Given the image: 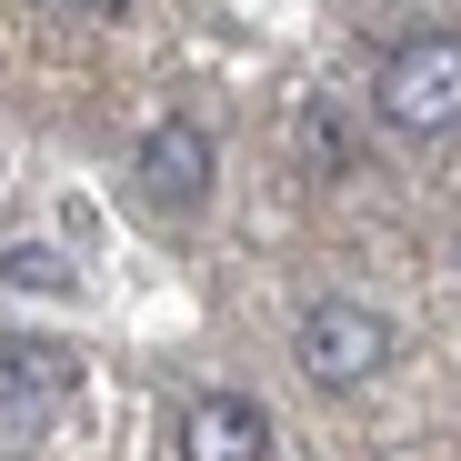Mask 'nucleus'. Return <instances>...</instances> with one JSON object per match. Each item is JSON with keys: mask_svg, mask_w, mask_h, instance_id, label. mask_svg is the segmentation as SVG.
<instances>
[{"mask_svg": "<svg viewBox=\"0 0 461 461\" xmlns=\"http://www.w3.org/2000/svg\"><path fill=\"white\" fill-rule=\"evenodd\" d=\"M41 11H111V0H41Z\"/></svg>", "mask_w": 461, "mask_h": 461, "instance_id": "obj_7", "label": "nucleus"}, {"mask_svg": "<svg viewBox=\"0 0 461 461\" xmlns=\"http://www.w3.org/2000/svg\"><path fill=\"white\" fill-rule=\"evenodd\" d=\"M70 392H81V361H70L60 341H11L0 331V421L11 431H41Z\"/></svg>", "mask_w": 461, "mask_h": 461, "instance_id": "obj_3", "label": "nucleus"}, {"mask_svg": "<svg viewBox=\"0 0 461 461\" xmlns=\"http://www.w3.org/2000/svg\"><path fill=\"white\" fill-rule=\"evenodd\" d=\"M140 191L161 201V211H191V201L211 191V131H201L191 111L150 121V140H140Z\"/></svg>", "mask_w": 461, "mask_h": 461, "instance_id": "obj_5", "label": "nucleus"}, {"mask_svg": "<svg viewBox=\"0 0 461 461\" xmlns=\"http://www.w3.org/2000/svg\"><path fill=\"white\" fill-rule=\"evenodd\" d=\"M0 281H21V291H70V261L41 251V241H11V251H0Z\"/></svg>", "mask_w": 461, "mask_h": 461, "instance_id": "obj_6", "label": "nucleus"}, {"mask_svg": "<svg viewBox=\"0 0 461 461\" xmlns=\"http://www.w3.org/2000/svg\"><path fill=\"white\" fill-rule=\"evenodd\" d=\"M371 101H381V121H392L402 140H451V131H461V31H411V41H392Z\"/></svg>", "mask_w": 461, "mask_h": 461, "instance_id": "obj_1", "label": "nucleus"}, {"mask_svg": "<svg viewBox=\"0 0 461 461\" xmlns=\"http://www.w3.org/2000/svg\"><path fill=\"white\" fill-rule=\"evenodd\" d=\"M181 461H271V411L251 392H201L181 411Z\"/></svg>", "mask_w": 461, "mask_h": 461, "instance_id": "obj_4", "label": "nucleus"}, {"mask_svg": "<svg viewBox=\"0 0 461 461\" xmlns=\"http://www.w3.org/2000/svg\"><path fill=\"white\" fill-rule=\"evenodd\" d=\"M291 351H301V371H312L321 392H361V381L392 361V321H381V312H361V301H312Z\"/></svg>", "mask_w": 461, "mask_h": 461, "instance_id": "obj_2", "label": "nucleus"}]
</instances>
